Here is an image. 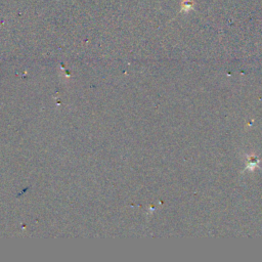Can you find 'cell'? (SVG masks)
<instances>
[{"instance_id":"obj_1","label":"cell","mask_w":262,"mask_h":262,"mask_svg":"<svg viewBox=\"0 0 262 262\" xmlns=\"http://www.w3.org/2000/svg\"><path fill=\"white\" fill-rule=\"evenodd\" d=\"M181 6H182V9H184V10H189L193 7V1L191 0H183Z\"/></svg>"}]
</instances>
